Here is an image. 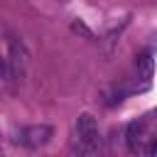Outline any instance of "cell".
<instances>
[{
  "label": "cell",
  "mask_w": 157,
  "mask_h": 157,
  "mask_svg": "<svg viewBox=\"0 0 157 157\" xmlns=\"http://www.w3.org/2000/svg\"><path fill=\"white\" fill-rule=\"evenodd\" d=\"M74 150L78 155H96L101 150V132L96 125V118L91 113H81L76 118V142Z\"/></svg>",
  "instance_id": "2"
},
{
  "label": "cell",
  "mask_w": 157,
  "mask_h": 157,
  "mask_svg": "<svg viewBox=\"0 0 157 157\" xmlns=\"http://www.w3.org/2000/svg\"><path fill=\"white\" fill-rule=\"evenodd\" d=\"M0 140H2V135H0Z\"/></svg>",
  "instance_id": "8"
},
{
  "label": "cell",
  "mask_w": 157,
  "mask_h": 157,
  "mask_svg": "<svg viewBox=\"0 0 157 157\" xmlns=\"http://www.w3.org/2000/svg\"><path fill=\"white\" fill-rule=\"evenodd\" d=\"M0 74H5V76H10V69H7V61H0Z\"/></svg>",
  "instance_id": "6"
},
{
  "label": "cell",
  "mask_w": 157,
  "mask_h": 157,
  "mask_svg": "<svg viewBox=\"0 0 157 157\" xmlns=\"http://www.w3.org/2000/svg\"><path fill=\"white\" fill-rule=\"evenodd\" d=\"M71 27H74V32H81L83 37H88V39H93V34H91V29H88V27H86L83 22H74Z\"/></svg>",
  "instance_id": "5"
},
{
  "label": "cell",
  "mask_w": 157,
  "mask_h": 157,
  "mask_svg": "<svg viewBox=\"0 0 157 157\" xmlns=\"http://www.w3.org/2000/svg\"><path fill=\"white\" fill-rule=\"evenodd\" d=\"M27 49L22 44L20 37L10 34V59H7V69H10V78H22L27 71Z\"/></svg>",
  "instance_id": "3"
},
{
  "label": "cell",
  "mask_w": 157,
  "mask_h": 157,
  "mask_svg": "<svg viewBox=\"0 0 157 157\" xmlns=\"http://www.w3.org/2000/svg\"><path fill=\"white\" fill-rule=\"evenodd\" d=\"M52 135H54L52 125L39 123V125H29V128H25V130H22L20 142H22V145H27V147H32V150H37V147H44V145L52 140Z\"/></svg>",
  "instance_id": "4"
},
{
  "label": "cell",
  "mask_w": 157,
  "mask_h": 157,
  "mask_svg": "<svg viewBox=\"0 0 157 157\" xmlns=\"http://www.w3.org/2000/svg\"><path fill=\"white\" fill-rule=\"evenodd\" d=\"M125 142L135 155H157V108L128 125Z\"/></svg>",
  "instance_id": "1"
},
{
  "label": "cell",
  "mask_w": 157,
  "mask_h": 157,
  "mask_svg": "<svg viewBox=\"0 0 157 157\" xmlns=\"http://www.w3.org/2000/svg\"><path fill=\"white\" fill-rule=\"evenodd\" d=\"M59 2H69V0H59Z\"/></svg>",
  "instance_id": "7"
}]
</instances>
